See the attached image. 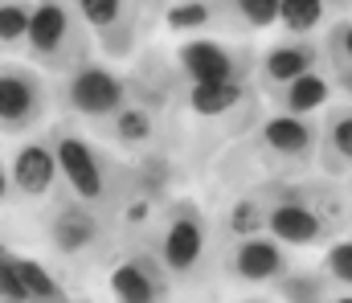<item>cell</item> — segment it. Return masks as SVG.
<instances>
[{
	"label": "cell",
	"mask_w": 352,
	"mask_h": 303,
	"mask_svg": "<svg viewBox=\"0 0 352 303\" xmlns=\"http://www.w3.org/2000/svg\"><path fill=\"white\" fill-rule=\"evenodd\" d=\"M278 295L287 303H324V279H316V275H283Z\"/></svg>",
	"instance_id": "603a6c76"
},
{
	"label": "cell",
	"mask_w": 352,
	"mask_h": 303,
	"mask_svg": "<svg viewBox=\"0 0 352 303\" xmlns=\"http://www.w3.org/2000/svg\"><path fill=\"white\" fill-rule=\"evenodd\" d=\"M74 16L87 25L90 33H98V37H102V33H111L119 21H127V16H131V8H127V4H119V0H82V4L74 8Z\"/></svg>",
	"instance_id": "d6986e66"
},
{
	"label": "cell",
	"mask_w": 352,
	"mask_h": 303,
	"mask_svg": "<svg viewBox=\"0 0 352 303\" xmlns=\"http://www.w3.org/2000/svg\"><path fill=\"white\" fill-rule=\"evenodd\" d=\"M332 99V82L324 78V74H303V78H295V82H287L283 87V115H299V119H311V111H320L324 102Z\"/></svg>",
	"instance_id": "9a60e30c"
},
{
	"label": "cell",
	"mask_w": 352,
	"mask_h": 303,
	"mask_svg": "<svg viewBox=\"0 0 352 303\" xmlns=\"http://www.w3.org/2000/svg\"><path fill=\"white\" fill-rule=\"evenodd\" d=\"M234 12H238V21L246 29H270V25H278V0H242V4H234Z\"/></svg>",
	"instance_id": "d4e9b609"
},
{
	"label": "cell",
	"mask_w": 352,
	"mask_h": 303,
	"mask_svg": "<svg viewBox=\"0 0 352 303\" xmlns=\"http://www.w3.org/2000/svg\"><path fill=\"white\" fill-rule=\"evenodd\" d=\"M50 148H54V160H58V177L66 181V189L74 193V201L78 205H98L107 201V160H102V152L87 144L82 135H74V131H54V139H50Z\"/></svg>",
	"instance_id": "7a4b0ae2"
},
{
	"label": "cell",
	"mask_w": 352,
	"mask_h": 303,
	"mask_svg": "<svg viewBox=\"0 0 352 303\" xmlns=\"http://www.w3.org/2000/svg\"><path fill=\"white\" fill-rule=\"evenodd\" d=\"M320 21H324V4H320V0H278V25H283L291 37L303 41Z\"/></svg>",
	"instance_id": "ac0fdd59"
},
{
	"label": "cell",
	"mask_w": 352,
	"mask_h": 303,
	"mask_svg": "<svg viewBox=\"0 0 352 303\" xmlns=\"http://www.w3.org/2000/svg\"><path fill=\"white\" fill-rule=\"evenodd\" d=\"M62 102L82 119H115L127 106V87L115 70L82 62L70 70V78L62 87Z\"/></svg>",
	"instance_id": "3957f363"
},
{
	"label": "cell",
	"mask_w": 352,
	"mask_h": 303,
	"mask_svg": "<svg viewBox=\"0 0 352 303\" xmlns=\"http://www.w3.org/2000/svg\"><path fill=\"white\" fill-rule=\"evenodd\" d=\"M25 45L29 58L45 70H74L87 58V29L70 4H33Z\"/></svg>",
	"instance_id": "6da1fadb"
},
{
	"label": "cell",
	"mask_w": 352,
	"mask_h": 303,
	"mask_svg": "<svg viewBox=\"0 0 352 303\" xmlns=\"http://www.w3.org/2000/svg\"><path fill=\"white\" fill-rule=\"evenodd\" d=\"M263 144L274 156L311 160L316 148H320V127L311 119H299V115H270L263 123Z\"/></svg>",
	"instance_id": "8fae6325"
},
{
	"label": "cell",
	"mask_w": 352,
	"mask_h": 303,
	"mask_svg": "<svg viewBox=\"0 0 352 303\" xmlns=\"http://www.w3.org/2000/svg\"><path fill=\"white\" fill-rule=\"evenodd\" d=\"M324 303H352V300L344 295V291H340V300H324Z\"/></svg>",
	"instance_id": "f546056e"
},
{
	"label": "cell",
	"mask_w": 352,
	"mask_h": 303,
	"mask_svg": "<svg viewBox=\"0 0 352 303\" xmlns=\"http://www.w3.org/2000/svg\"><path fill=\"white\" fill-rule=\"evenodd\" d=\"M164 21H168L173 33H197V29H205L213 21V8L209 4H173L164 12Z\"/></svg>",
	"instance_id": "cb8c5ba5"
},
{
	"label": "cell",
	"mask_w": 352,
	"mask_h": 303,
	"mask_svg": "<svg viewBox=\"0 0 352 303\" xmlns=\"http://www.w3.org/2000/svg\"><path fill=\"white\" fill-rule=\"evenodd\" d=\"M45 115V82L25 66H0V131H29Z\"/></svg>",
	"instance_id": "277c9868"
},
{
	"label": "cell",
	"mask_w": 352,
	"mask_h": 303,
	"mask_svg": "<svg viewBox=\"0 0 352 303\" xmlns=\"http://www.w3.org/2000/svg\"><path fill=\"white\" fill-rule=\"evenodd\" d=\"M29 33V4H0V45L16 49Z\"/></svg>",
	"instance_id": "7402d4cb"
},
{
	"label": "cell",
	"mask_w": 352,
	"mask_h": 303,
	"mask_svg": "<svg viewBox=\"0 0 352 303\" xmlns=\"http://www.w3.org/2000/svg\"><path fill=\"white\" fill-rule=\"evenodd\" d=\"M111 300L115 303H164L168 287L164 275L148 258H123L111 271Z\"/></svg>",
	"instance_id": "30bf717a"
},
{
	"label": "cell",
	"mask_w": 352,
	"mask_h": 303,
	"mask_svg": "<svg viewBox=\"0 0 352 303\" xmlns=\"http://www.w3.org/2000/svg\"><path fill=\"white\" fill-rule=\"evenodd\" d=\"M242 99H246V82H205V87H192V91H188L192 111L205 115V119L234 111Z\"/></svg>",
	"instance_id": "2e32d148"
},
{
	"label": "cell",
	"mask_w": 352,
	"mask_h": 303,
	"mask_svg": "<svg viewBox=\"0 0 352 303\" xmlns=\"http://www.w3.org/2000/svg\"><path fill=\"white\" fill-rule=\"evenodd\" d=\"M111 127H115V139H119V144L140 148V144L152 139V111H144V106H123Z\"/></svg>",
	"instance_id": "44dd1931"
},
{
	"label": "cell",
	"mask_w": 352,
	"mask_h": 303,
	"mask_svg": "<svg viewBox=\"0 0 352 303\" xmlns=\"http://www.w3.org/2000/svg\"><path fill=\"white\" fill-rule=\"evenodd\" d=\"M324 271L340 283V287H349L352 283V242L349 238H340L332 250H328V258H324Z\"/></svg>",
	"instance_id": "4316f807"
},
{
	"label": "cell",
	"mask_w": 352,
	"mask_h": 303,
	"mask_svg": "<svg viewBox=\"0 0 352 303\" xmlns=\"http://www.w3.org/2000/svg\"><path fill=\"white\" fill-rule=\"evenodd\" d=\"M8 254H12V250H4V246H0V262H4V258H8Z\"/></svg>",
	"instance_id": "4dcf8cb0"
},
{
	"label": "cell",
	"mask_w": 352,
	"mask_h": 303,
	"mask_svg": "<svg viewBox=\"0 0 352 303\" xmlns=\"http://www.w3.org/2000/svg\"><path fill=\"white\" fill-rule=\"evenodd\" d=\"M50 242L62 250V254H78L98 242V217L90 213V205H78V201H66L54 221H50Z\"/></svg>",
	"instance_id": "7c38bea8"
},
{
	"label": "cell",
	"mask_w": 352,
	"mask_h": 303,
	"mask_svg": "<svg viewBox=\"0 0 352 303\" xmlns=\"http://www.w3.org/2000/svg\"><path fill=\"white\" fill-rule=\"evenodd\" d=\"M205 254V221L192 205H176L168 229L160 238V262L168 275H188Z\"/></svg>",
	"instance_id": "8992f818"
},
{
	"label": "cell",
	"mask_w": 352,
	"mask_h": 303,
	"mask_svg": "<svg viewBox=\"0 0 352 303\" xmlns=\"http://www.w3.org/2000/svg\"><path fill=\"white\" fill-rule=\"evenodd\" d=\"M12 267H16L21 283H25V295H29V303H66V291H62V283H58V279H54V275L41 267V262L12 254Z\"/></svg>",
	"instance_id": "e0dca14e"
},
{
	"label": "cell",
	"mask_w": 352,
	"mask_h": 303,
	"mask_svg": "<svg viewBox=\"0 0 352 303\" xmlns=\"http://www.w3.org/2000/svg\"><path fill=\"white\" fill-rule=\"evenodd\" d=\"M0 303H29L25 283H21V275H16V267H12V254L0 262Z\"/></svg>",
	"instance_id": "83f0119b"
},
{
	"label": "cell",
	"mask_w": 352,
	"mask_h": 303,
	"mask_svg": "<svg viewBox=\"0 0 352 303\" xmlns=\"http://www.w3.org/2000/svg\"><path fill=\"white\" fill-rule=\"evenodd\" d=\"M58 185V160H54V148L45 139H29L16 148L12 156V168H8V189H16L21 197L37 201L45 197L50 189Z\"/></svg>",
	"instance_id": "ba28073f"
},
{
	"label": "cell",
	"mask_w": 352,
	"mask_h": 303,
	"mask_svg": "<svg viewBox=\"0 0 352 303\" xmlns=\"http://www.w3.org/2000/svg\"><path fill=\"white\" fill-rule=\"evenodd\" d=\"M316 58H320V49H316L311 41H287V45H274V49L263 58V78L270 82V87L283 91L287 82L311 74V70H316Z\"/></svg>",
	"instance_id": "4fadbf2b"
},
{
	"label": "cell",
	"mask_w": 352,
	"mask_h": 303,
	"mask_svg": "<svg viewBox=\"0 0 352 303\" xmlns=\"http://www.w3.org/2000/svg\"><path fill=\"white\" fill-rule=\"evenodd\" d=\"M349 33H352V25H349V21H340V25H332V29H328V45H324V54H328V66H332V78L340 82V91H349V82H352Z\"/></svg>",
	"instance_id": "ffe728a7"
},
{
	"label": "cell",
	"mask_w": 352,
	"mask_h": 303,
	"mask_svg": "<svg viewBox=\"0 0 352 303\" xmlns=\"http://www.w3.org/2000/svg\"><path fill=\"white\" fill-rule=\"evenodd\" d=\"M242 303H270V300H242Z\"/></svg>",
	"instance_id": "1f68e13d"
},
{
	"label": "cell",
	"mask_w": 352,
	"mask_h": 303,
	"mask_svg": "<svg viewBox=\"0 0 352 303\" xmlns=\"http://www.w3.org/2000/svg\"><path fill=\"white\" fill-rule=\"evenodd\" d=\"M176 62H180V70H184V78L192 87H205V82H242V74H246L242 58L230 45L209 41V37L184 41L180 54H176Z\"/></svg>",
	"instance_id": "5b68a950"
},
{
	"label": "cell",
	"mask_w": 352,
	"mask_h": 303,
	"mask_svg": "<svg viewBox=\"0 0 352 303\" xmlns=\"http://www.w3.org/2000/svg\"><path fill=\"white\" fill-rule=\"evenodd\" d=\"M8 197V168H4V160H0V201Z\"/></svg>",
	"instance_id": "f1b7e54d"
},
{
	"label": "cell",
	"mask_w": 352,
	"mask_h": 303,
	"mask_svg": "<svg viewBox=\"0 0 352 303\" xmlns=\"http://www.w3.org/2000/svg\"><path fill=\"white\" fill-rule=\"evenodd\" d=\"M263 229H270V242H278V246H316V242H324L328 221L303 197H287L263 213Z\"/></svg>",
	"instance_id": "52a82bcc"
},
{
	"label": "cell",
	"mask_w": 352,
	"mask_h": 303,
	"mask_svg": "<svg viewBox=\"0 0 352 303\" xmlns=\"http://www.w3.org/2000/svg\"><path fill=\"white\" fill-rule=\"evenodd\" d=\"M230 271L242 283H274L287 275V250L270 238H242L230 254Z\"/></svg>",
	"instance_id": "9c48e42d"
},
{
	"label": "cell",
	"mask_w": 352,
	"mask_h": 303,
	"mask_svg": "<svg viewBox=\"0 0 352 303\" xmlns=\"http://www.w3.org/2000/svg\"><path fill=\"white\" fill-rule=\"evenodd\" d=\"M230 229H234L238 238H258V229H263V209L254 201H238L230 209Z\"/></svg>",
	"instance_id": "484cf974"
},
{
	"label": "cell",
	"mask_w": 352,
	"mask_h": 303,
	"mask_svg": "<svg viewBox=\"0 0 352 303\" xmlns=\"http://www.w3.org/2000/svg\"><path fill=\"white\" fill-rule=\"evenodd\" d=\"M320 139H324V148H320L324 168L344 177V172H349V160H352V115H349V106H336V111L328 115V123L320 127Z\"/></svg>",
	"instance_id": "5bb4252c"
}]
</instances>
